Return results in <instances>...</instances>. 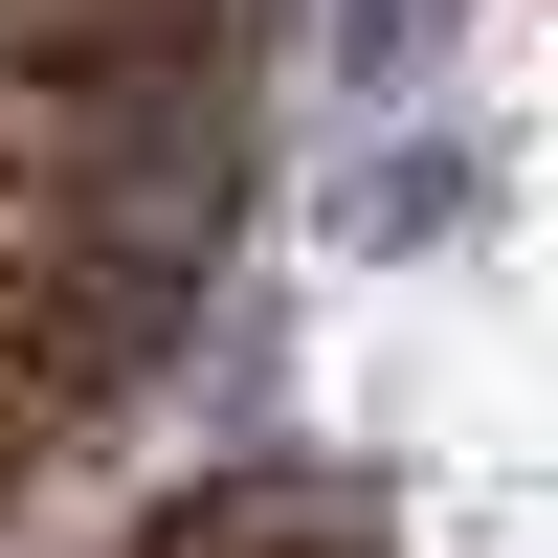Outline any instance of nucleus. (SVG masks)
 <instances>
[{
  "mask_svg": "<svg viewBox=\"0 0 558 558\" xmlns=\"http://www.w3.org/2000/svg\"><path fill=\"white\" fill-rule=\"evenodd\" d=\"M223 223V68H0V336L89 402L179 336V268Z\"/></svg>",
  "mask_w": 558,
  "mask_h": 558,
  "instance_id": "nucleus-1",
  "label": "nucleus"
},
{
  "mask_svg": "<svg viewBox=\"0 0 558 558\" xmlns=\"http://www.w3.org/2000/svg\"><path fill=\"white\" fill-rule=\"evenodd\" d=\"M0 68H223V0H0Z\"/></svg>",
  "mask_w": 558,
  "mask_h": 558,
  "instance_id": "nucleus-2",
  "label": "nucleus"
}]
</instances>
